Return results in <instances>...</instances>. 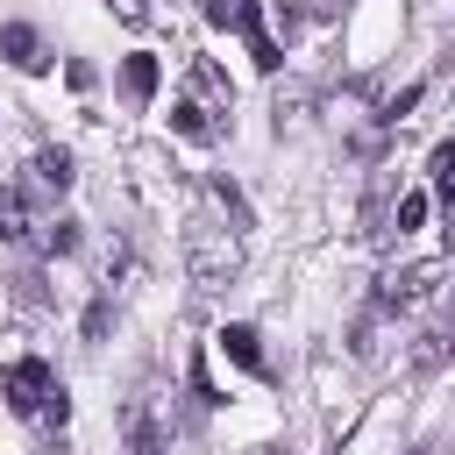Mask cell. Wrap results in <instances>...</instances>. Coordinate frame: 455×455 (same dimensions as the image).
Returning <instances> with one entry per match:
<instances>
[{
    "instance_id": "9",
    "label": "cell",
    "mask_w": 455,
    "mask_h": 455,
    "mask_svg": "<svg viewBox=\"0 0 455 455\" xmlns=\"http://www.w3.org/2000/svg\"><path fill=\"white\" fill-rule=\"evenodd\" d=\"M121 427H128V455H164V434H156V419H149V405H142V398H128Z\"/></svg>"
},
{
    "instance_id": "4",
    "label": "cell",
    "mask_w": 455,
    "mask_h": 455,
    "mask_svg": "<svg viewBox=\"0 0 455 455\" xmlns=\"http://www.w3.org/2000/svg\"><path fill=\"white\" fill-rule=\"evenodd\" d=\"M0 249H14V256L43 249V228H36V213H28V199L14 185H0Z\"/></svg>"
},
{
    "instance_id": "8",
    "label": "cell",
    "mask_w": 455,
    "mask_h": 455,
    "mask_svg": "<svg viewBox=\"0 0 455 455\" xmlns=\"http://www.w3.org/2000/svg\"><path fill=\"white\" fill-rule=\"evenodd\" d=\"M121 92H128V107H149V100H156V57H149V50L121 57Z\"/></svg>"
},
{
    "instance_id": "7",
    "label": "cell",
    "mask_w": 455,
    "mask_h": 455,
    "mask_svg": "<svg viewBox=\"0 0 455 455\" xmlns=\"http://www.w3.org/2000/svg\"><path fill=\"white\" fill-rule=\"evenodd\" d=\"M192 100H199L206 114H228V107H235V85H228V71H220L213 57H192Z\"/></svg>"
},
{
    "instance_id": "17",
    "label": "cell",
    "mask_w": 455,
    "mask_h": 455,
    "mask_svg": "<svg viewBox=\"0 0 455 455\" xmlns=\"http://www.w3.org/2000/svg\"><path fill=\"white\" fill-rule=\"evenodd\" d=\"M419 455H441V448H419Z\"/></svg>"
},
{
    "instance_id": "3",
    "label": "cell",
    "mask_w": 455,
    "mask_h": 455,
    "mask_svg": "<svg viewBox=\"0 0 455 455\" xmlns=\"http://www.w3.org/2000/svg\"><path fill=\"white\" fill-rule=\"evenodd\" d=\"M206 21H213V28H235V36L249 43L256 71H277V64H284V50H277V36L263 28V7H256V0H206Z\"/></svg>"
},
{
    "instance_id": "11",
    "label": "cell",
    "mask_w": 455,
    "mask_h": 455,
    "mask_svg": "<svg viewBox=\"0 0 455 455\" xmlns=\"http://www.w3.org/2000/svg\"><path fill=\"white\" fill-rule=\"evenodd\" d=\"M28 171H36V185H43V192H71V156H64V149H36V164H28Z\"/></svg>"
},
{
    "instance_id": "6",
    "label": "cell",
    "mask_w": 455,
    "mask_h": 455,
    "mask_svg": "<svg viewBox=\"0 0 455 455\" xmlns=\"http://www.w3.org/2000/svg\"><path fill=\"white\" fill-rule=\"evenodd\" d=\"M0 57L14 71H50V50H43V36L28 21H0Z\"/></svg>"
},
{
    "instance_id": "5",
    "label": "cell",
    "mask_w": 455,
    "mask_h": 455,
    "mask_svg": "<svg viewBox=\"0 0 455 455\" xmlns=\"http://www.w3.org/2000/svg\"><path fill=\"white\" fill-rule=\"evenodd\" d=\"M434 284H441V263L427 256V263H412V270H391V277L377 284V306H412V299H434Z\"/></svg>"
},
{
    "instance_id": "16",
    "label": "cell",
    "mask_w": 455,
    "mask_h": 455,
    "mask_svg": "<svg viewBox=\"0 0 455 455\" xmlns=\"http://www.w3.org/2000/svg\"><path fill=\"white\" fill-rule=\"evenodd\" d=\"M256 455H291V448H277V441H270V448H256Z\"/></svg>"
},
{
    "instance_id": "14",
    "label": "cell",
    "mask_w": 455,
    "mask_h": 455,
    "mask_svg": "<svg viewBox=\"0 0 455 455\" xmlns=\"http://www.w3.org/2000/svg\"><path fill=\"white\" fill-rule=\"evenodd\" d=\"M419 220H427V192H405V199L391 206V228H398V235H412Z\"/></svg>"
},
{
    "instance_id": "2",
    "label": "cell",
    "mask_w": 455,
    "mask_h": 455,
    "mask_svg": "<svg viewBox=\"0 0 455 455\" xmlns=\"http://www.w3.org/2000/svg\"><path fill=\"white\" fill-rule=\"evenodd\" d=\"M0 391H7V405H14L21 419H43V427H64V412H71V398H64V384H57V370H50L43 355H21V363L0 377Z\"/></svg>"
},
{
    "instance_id": "12",
    "label": "cell",
    "mask_w": 455,
    "mask_h": 455,
    "mask_svg": "<svg viewBox=\"0 0 455 455\" xmlns=\"http://www.w3.org/2000/svg\"><path fill=\"white\" fill-rule=\"evenodd\" d=\"M220 348H228V363H242V370H263V348H256V327H220Z\"/></svg>"
},
{
    "instance_id": "13",
    "label": "cell",
    "mask_w": 455,
    "mask_h": 455,
    "mask_svg": "<svg viewBox=\"0 0 455 455\" xmlns=\"http://www.w3.org/2000/svg\"><path fill=\"white\" fill-rule=\"evenodd\" d=\"M213 199H220V206H228V228H235V235H242V228H249V199H242V192H235V185H228V178H213Z\"/></svg>"
},
{
    "instance_id": "15",
    "label": "cell",
    "mask_w": 455,
    "mask_h": 455,
    "mask_svg": "<svg viewBox=\"0 0 455 455\" xmlns=\"http://www.w3.org/2000/svg\"><path fill=\"white\" fill-rule=\"evenodd\" d=\"M114 14H121V21H142L149 7H142V0H114Z\"/></svg>"
},
{
    "instance_id": "1",
    "label": "cell",
    "mask_w": 455,
    "mask_h": 455,
    "mask_svg": "<svg viewBox=\"0 0 455 455\" xmlns=\"http://www.w3.org/2000/svg\"><path fill=\"white\" fill-rule=\"evenodd\" d=\"M185 270H192L199 291L235 284V270H242V235L220 228L213 213H192V220H185Z\"/></svg>"
},
{
    "instance_id": "10",
    "label": "cell",
    "mask_w": 455,
    "mask_h": 455,
    "mask_svg": "<svg viewBox=\"0 0 455 455\" xmlns=\"http://www.w3.org/2000/svg\"><path fill=\"white\" fill-rule=\"evenodd\" d=\"M171 128H178L185 142H213V135H220V121H213L199 100H178V107H171Z\"/></svg>"
}]
</instances>
